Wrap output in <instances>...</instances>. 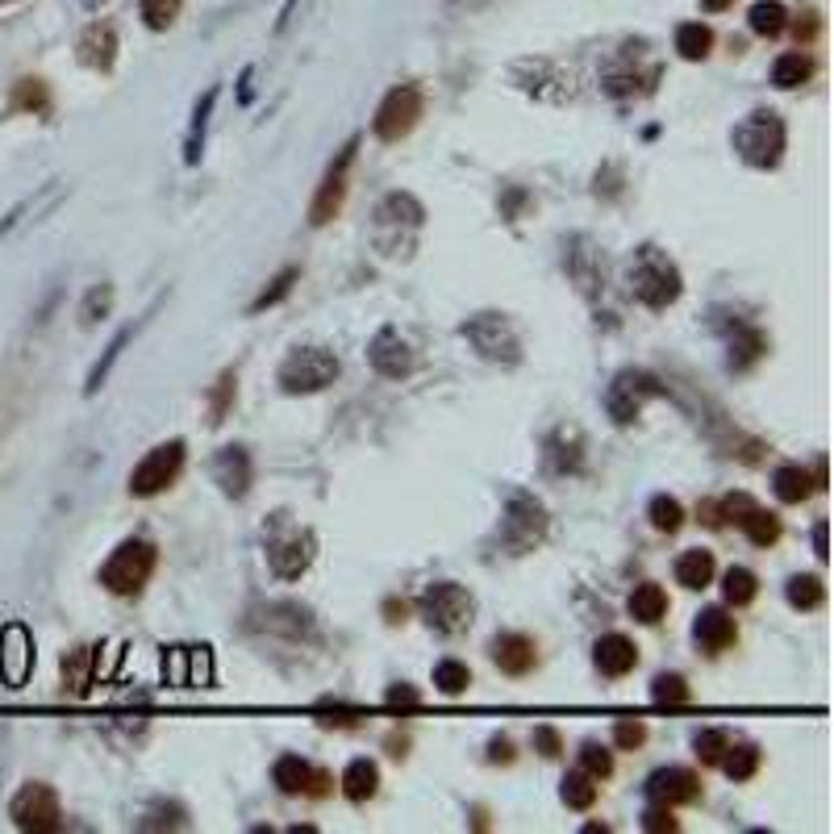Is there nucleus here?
Listing matches in <instances>:
<instances>
[{"label": "nucleus", "instance_id": "nucleus-36", "mask_svg": "<svg viewBox=\"0 0 834 834\" xmlns=\"http://www.w3.org/2000/svg\"><path fill=\"white\" fill-rule=\"evenodd\" d=\"M709 51H713V30H709V25H701V21H685V25L676 30V55L680 59L701 63V59H709Z\"/></svg>", "mask_w": 834, "mask_h": 834}, {"label": "nucleus", "instance_id": "nucleus-56", "mask_svg": "<svg viewBox=\"0 0 834 834\" xmlns=\"http://www.w3.org/2000/svg\"><path fill=\"white\" fill-rule=\"evenodd\" d=\"M489 763H513V743H509L505 734H497L489 743Z\"/></svg>", "mask_w": 834, "mask_h": 834}, {"label": "nucleus", "instance_id": "nucleus-20", "mask_svg": "<svg viewBox=\"0 0 834 834\" xmlns=\"http://www.w3.org/2000/svg\"><path fill=\"white\" fill-rule=\"evenodd\" d=\"M213 480L221 484V492H226V497L242 501V497L251 492V484H254L251 455L242 451V447H221V451L213 455Z\"/></svg>", "mask_w": 834, "mask_h": 834}, {"label": "nucleus", "instance_id": "nucleus-7", "mask_svg": "<svg viewBox=\"0 0 834 834\" xmlns=\"http://www.w3.org/2000/svg\"><path fill=\"white\" fill-rule=\"evenodd\" d=\"M668 397V384L659 380L647 367H622L609 388H605V414L614 417L617 426H635L638 414L647 409V400Z\"/></svg>", "mask_w": 834, "mask_h": 834}, {"label": "nucleus", "instance_id": "nucleus-50", "mask_svg": "<svg viewBox=\"0 0 834 834\" xmlns=\"http://www.w3.org/2000/svg\"><path fill=\"white\" fill-rule=\"evenodd\" d=\"M184 0H143V21L150 30H167L171 21L180 18Z\"/></svg>", "mask_w": 834, "mask_h": 834}, {"label": "nucleus", "instance_id": "nucleus-16", "mask_svg": "<svg viewBox=\"0 0 834 834\" xmlns=\"http://www.w3.org/2000/svg\"><path fill=\"white\" fill-rule=\"evenodd\" d=\"M647 797L659 801V805H692V801H701V776L692 772V768H680V763H671V768H659V772H651L647 776Z\"/></svg>", "mask_w": 834, "mask_h": 834}, {"label": "nucleus", "instance_id": "nucleus-59", "mask_svg": "<svg viewBox=\"0 0 834 834\" xmlns=\"http://www.w3.org/2000/svg\"><path fill=\"white\" fill-rule=\"evenodd\" d=\"M701 4H706L709 13H722V9H730V4H734V0H701Z\"/></svg>", "mask_w": 834, "mask_h": 834}, {"label": "nucleus", "instance_id": "nucleus-12", "mask_svg": "<svg viewBox=\"0 0 834 834\" xmlns=\"http://www.w3.org/2000/svg\"><path fill=\"white\" fill-rule=\"evenodd\" d=\"M9 817L13 826L25 834H55L63 826V810H59V793L51 784H21L18 797L9 801Z\"/></svg>", "mask_w": 834, "mask_h": 834}, {"label": "nucleus", "instance_id": "nucleus-33", "mask_svg": "<svg viewBox=\"0 0 834 834\" xmlns=\"http://www.w3.org/2000/svg\"><path fill=\"white\" fill-rule=\"evenodd\" d=\"M213 105H218V88H209L205 96L197 101V110H192V126H188V146H184V164L197 167L200 164V150H205V126H209V113H213Z\"/></svg>", "mask_w": 834, "mask_h": 834}, {"label": "nucleus", "instance_id": "nucleus-24", "mask_svg": "<svg viewBox=\"0 0 834 834\" xmlns=\"http://www.w3.org/2000/svg\"><path fill=\"white\" fill-rule=\"evenodd\" d=\"M117 59V30L110 21H92L88 30L80 34V63L88 72H110Z\"/></svg>", "mask_w": 834, "mask_h": 834}, {"label": "nucleus", "instance_id": "nucleus-18", "mask_svg": "<svg viewBox=\"0 0 834 834\" xmlns=\"http://www.w3.org/2000/svg\"><path fill=\"white\" fill-rule=\"evenodd\" d=\"M30 668H34V643L25 635V626H4L0 635V676L9 689H21L30 680Z\"/></svg>", "mask_w": 834, "mask_h": 834}, {"label": "nucleus", "instance_id": "nucleus-45", "mask_svg": "<svg viewBox=\"0 0 834 834\" xmlns=\"http://www.w3.org/2000/svg\"><path fill=\"white\" fill-rule=\"evenodd\" d=\"M234 393H238V376L234 372H221V380L213 384V393H209V421H213V426L226 421L230 405H234Z\"/></svg>", "mask_w": 834, "mask_h": 834}, {"label": "nucleus", "instance_id": "nucleus-8", "mask_svg": "<svg viewBox=\"0 0 834 834\" xmlns=\"http://www.w3.org/2000/svg\"><path fill=\"white\" fill-rule=\"evenodd\" d=\"M551 530V518H546V505L530 492H509L505 501V518H501V546L509 555H527L534 546L546 539Z\"/></svg>", "mask_w": 834, "mask_h": 834}, {"label": "nucleus", "instance_id": "nucleus-21", "mask_svg": "<svg viewBox=\"0 0 834 834\" xmlns=\"http://www.w3.org/2000/svg\"><path fill=\"white\" fill-rule=\"evenodd\" d=\"M739 638V626H734V617L726 614L722 605H713V609H701L697 614V622H692V643L701 647L706 655H722L730 643Z\"/></svg>", "mask_w": 834, "mask_h": 834}, {"label": "nucleus", "instance_id": "nucleus-23", "mask_svg": "<svg viewBox=\"0 0 834 834\" xmlns=\"http://www.w3.org/2000/svg\"><path fill=\"white\" fill-rule=\"evenodd\" d=\"M722 334L726 346H730V372H751L763 359V351H768L763 330L747 326V322H730V326H722Z\"/></svg>", "mask_w": 834, "mask_h": 834}, {"label": "nucleus", "instance_id": "nucleus-39", "mask_svg": "<svg viewBox=\"0 0 834 834\" xmlns=\"http://www.w3.org/2000/svg\"><path fill=\"white\" fill-rule=\"evenodd\" d=\"M651 701L655 706H689L692 701V689L685 676H676V671H659L651 680Z\"/></svg>", "mask_w": 834, "mask_h": 834}, {"label": "nucleus", "instance_id": "nucleus-44", "mask_svg": "<svg viewBox=\"0 0 834 834\" xmlns=\"http://www.w3.org/2000/svg\"><path fill=\"white\" fill-rule=\"evenodd\" d=\"M296 280H301V268H284V272L275 275L272 284H268V289H263V292H259V296L251 301V313H263V309L280 305V301H284V296L292 292V284H296Z\"/></svg>", "mask_w": 834, "mask_h": 834}, {"label": "nucleus", "instance_id": "nucleus-1", "mask_svg": "<svg viewBox=\"0 0 834 834\" xmlns=\"http://www.w3.org/2000/svg\"><path fill=\"white\" fill-rule=\"evenodd\" d=\"M426 226V209L421 200L409 197V192H388V197L376 205V218H372V242L376 251L388 254V259H409L417 247V234Z\"/></svg>", "mask_w": 834, "mask_h": 834}, {"label": "nucleus", "instance_id": "nucleus-28", "mask_svg": "<svg viewBox=\"0 0 834 834\" xmlns=\"http://www.w3.org/2000/svg\"><path fill=\"white\" fill-rule=\"evenodd\" d=\"M338 784H343L346 801L363 805V801H372L380 793V768H376V760H351Z\"/></svg>", "mask_w": 834, "mask_h": 834}, {"label": "nucleus", "instance_id": "nucleus-15", "mask_svg": "<svg viewBox=\"0 0 834 834\" xmlns=\"http://www.w3.org/2000/svg\"><path fill=\"white\" fill-rule=\"evenodd\" d=\"M272 780L284 797H330V772L313 768L301 755H280L272 768Z\"/></svg>", "mask_w": 834, "mask_h": 834}, {"label": "nucleus", "instance_id": "nucleus-29", "mask_svg": "<svg viewBox=\"0 0 834 834\" xmlns=\"http://www.w3.org/2000/svg\"><path fill=\"white\" fill-rule=\"evenodd\" d=\"M626 609H630V617L635 622H643V626H655V622H664V614H668V593L659 588V584H638L635 593H630V601H626Z\"/></svg>", "mask_w": 834, "mask_h": 834}, {"label": "nucleus", "instance_id": "nucleus-3", "mask_svg": "<svg viewBox=\"0 0 834 834\" xmlns=\"http://www.w3.org/2000/svg\"><path fill=\"white\" fill-rule=\"evenodd\" d=\"M730 143L739 150V159L747 167H760V171H772L784 159V143H789V129L780 122V113L772 110H755L747 113L743 122L734 126Z\"/></svg>", "mask_w": 834, "mask_h": 834}, {"label": "nucleus", "instance_id": "nucleus-5", "mask_svg": "<svg viewBox=\"0 0 834 834\" xmlns=\"http://www.w3.org/2000/svg\"><path fill=\"white\" fill-rule=\"evenodd\" d=\"M159 567V546L150 539H126L101 567V584L113 597H138Z\"/></svg>", "mask_w": 834, "mask_h": 834}, {"label": "nucleus", "instance_id": "nucleus-19", "mask_svg": "<svg viewBox=\"0 0 834 834\" xmlns=\"http://www.w3.org/2000/svg\"><path fill=\"white\" fill-rule=\"evenodd\" d=\"M492 664L505 671V676H530L534 664H539V647L530 635H518V630H501L492 638Z\"/></svg>", "mask_w": 834, "mask_h": 834}, {"label": "nucleus", "instance_id": "nucleus-38", "mask_svg": "<svg viewBox=\"0 0 834 834\" xmlns=\"http://www.w3.org/2000/svg\"><path fill=\"white\" fill-rule=\"evenodd\" d=\"M810 75H814V59L801 55V51H789V55H780L776 63H772V84L784 92L810 84Z\"/></svg>", "mask_w": 834, "mask_h": 834}, {"label": "nucleus", "instance_id": "nucleus-35", "mask_svg": "<svg viewBox=\"0 0 834 834\" xmlns=\"http://www.w3.org/2000/svg\"><path fill=\"white\" fill-rule=\"evenodd\" d=\"M760 747L755 743H726L722 760H718V768H722L730 780H751L755 772H760Z\"/></svg>", "mask_w": 834, "mask_h": 834}, {"label": "nucleus", "instance_id": "nucleus-43", "mask_svg": "<svg viewBox=\"0 0 834 834\" xmlns=\"http://www.w3.org/2000/svg\"><path fill=\"white\" fill-rule=\"evenodd\" d=\"M134 334H138V326H126V330H122V334H117V338H113L110 346H105V359H101V363H96V367H92V372H88V384H84V393H96L101 384L110 380L113 363L122 359V351H126V343H129V338H134Z\"/></svg>", "mask_w": 834, "mask_h": 834}, {"label": "nucleus", "instance_id": "nucleus-17", "mask_svg": "<svg viewBox=\"0 0 834 834\" xmlns=\"http://www.w3.org/2000/svg\"><path fill=\"white\" fill-rule=\"evenodd\" d=\"M367 363L380 372L384 380H405L409 372L417 367V359H414V346L405 343L400 338L397 330L393 326H384L372 343H367Z\"/></svg>", "mask_w": 834, "mask_h": 834}, {"label": "nucleus", "instance_id": "nucleus-58", "mask_svg": "<svg viewBox=\"0 0 834 834\" xmlns=\"http://www.w3.org/2000/svg\"><path fill=\"white\" fill-rule=\"evenodd\" d=\"M384 614H388V622L397 626V622H405V614H409V605H405V601H388V605H384Z\"/></svg>", "mask_w": 834, "mask_h": 834}, {"label": "nucleus", "instance_id": "nucleus-52", "mask_svg": "<svg viewBox=\"0 0 834 834\" xmlns=\"http://www.w3.org/2000/svg\"><path fill=\"white\" fill-rule=\"evenodd\" d=\"M614 743L622 747V751H635V747L647 743V726L638 722V718H617V722H614Z\"/></svg>", "mask_w": 834, "mask_h": 834}, {"label": "nucleus", "instance_id": "nucleus-42", "mask_svg": "<svg viewBox=\"0 0 834 834\" xmlns=\"http://www.w3.org/2000/svg\"><path fill=\"white\" fill-rule=\"evenodd\" d=\"M468 685H472L468 664H459V659H442V664H435V689L442 692V697H463Z\"/></svg>", "mask_w": 834, "mask_h": 834}, {"label": "nucleus", "instance_id": "nucleus-31", "mask_svg": "<svg viewBox=\"0 0 834 834\" xmlns=\"http://www.w3.org/2000/svg\"><path fill=\"white\" fill-rule=\"evenodd\" d=\"M755 593H760V576H755L751 567H743V563L726 567V576H722V597H726V605L743 609V605H751V601H755Z\"/></svg>", "mask_w": 834, "mask_h": 834}, {"label": "nucleus", "instance_id": "nucleus-2", "mask_svg": "<svg viewBox=\"0 0 834 834\" xmlns=\"http://www.w3.org/2000/svg\"><path fill=\"white\" fill-rule=\"evenodd\" d=\"M680 292H685V275L668 254L659 247H638L630 259V296L659 313V309L676 305Z\"/></svg>", "mask_w": 834, "mask_h": 834}, {"label": "nucleus", "instance_id": "nucleus-61", "mask_svg": "<svg viewBox=\"0 0 834 834\" xmlns=\"http://www.w3.org/2000/svg\"><path fill=\"white\" fill-rule=\"evenodd\" d=\"M0 4H4V0H0Z\"/></svg>", "mask_w": 834, "mask_h": 834}, {"label": "nucleus", "instance_id": "nucleus-26", "mask_svg": "<svg viewBox=\"0 0 834 834\" xmlns=\"http://www.w3.org/2000/svg\"><path fill=\"white\" fill-rule=\"evenodd\" d=\"M96 651L101 647H75V651L63 655V692L67 697H88L92 680H96Z\"/></svg>", "mask_w": 834, "mask_h": 834}, {"label": "nucleus", "instance_id": "nucleus-51", "mask_svg": "<svg viewBox=\"0 0 834 834\" xmlns=\"http://www.w3.org/2000/svg\"><path fill=\"white\" fill-rule=\"evenodd\" d=\"M755 509V497H747V492H730V497H722L718 501V518H722V527L730 522V527H743V518Z\"/></svg>", "mask_w": 834, "mask_h": 834}, {"label": "nucleus", "instance_id": "nucleus-57", "mask_svg": "<svg viewBox=\"0 0 834 834\" xmlns=\"http://www.w3.org/2000/svg\"><path fill=\"white\" fill-rule=\"evenodd\" d=\"M814 555L822 563L831 560V546H826V522H817V527H814Z\"/></svg>", "mask_w": 834, "mask_h": 834}, {"label": "nucleus", "instance_id": "nucleus-40", "mask_svg": "<svg viewBox=\"0 0 834 834\" xmlns=\"http://www.w3.org/2000/svg\"><path fill=\"white\" fill-rule=\"evenodd\" d=\"M647 518H651V527L659 534H676V530L685 527V505L676 497H668V492H659V497H651V505H647Z\"/></svg>", "mask_w": 834, "mask_h": 834}, {"label": "nucleus", "instance_id": "nucleus-32", "mask_svg": "<svg viewBox=\"0 0 834 834\" xmlns=\"http://www.w3.org/2000/svg\"><path fill=\"white\" fill-rule=\"evenodd\" d=\"M597 793H601V780H593L584 768L567 772L560 784V797L567 810H593V805H597Z\"/></svg>", "mask_w": 834, "mask_h": 834}, {"label": "nucleus", "instance_id": "nucleus-22", "mask_svg": "<svg viewBox=\"0 0 834 834\" xmlns=\"http://www.w3.org/2000/svg\"><path fill=\"white\" fill-rule=\"evenodd\" d=\"M593 664L601 668V676H626V671L638 668V647L630 635H622V630H609V635L597 638V647H593Z\"/></svg>", "mask_w": 834, "mask_h": 834}, {"label": "nucleus", "instance_id": "nucleus-9", "mask_svg": "<svg viewBox=\"0 0 834 834\" xmlns=\"http://www.w3.org/2000/svg\"><path fill=\"white\" fill-rule=\"evenodd\" d=\"M417 609H421V617L430 622V630H438V635H463L476 617V597L463 584L438 581L421 593Z\"/></svg>", "mask_w": 834, "mask_h": 834}, {"label": "nucleus", "instance_id": "nucleus-14", "mask_svg": "<svg viewBox=\"0 0 834 834\" xmlns=\"http://www.w3.org/2000/svg\"><path fill=\"white\" fill-rule=\"evenodd\" d=\"M355 155H359V138H351V143L334 155V164L326 167V176H322L317 192H313V205H309V226H330V221L338 218V209H343V200H346V180H351V167H355Z\"/></svg>", "mask_w": 834, "mask_h": 834}, {"label": "nucleus", "instance_id": "nucleus-13", "mask_svg": "<svg viewBox=\"0 0 834 834\" xmlns=\"http://www.w3.org/2000/svg\"><path fill=\"white\" fill-rule=\"evenodd\" d=\"M421 110H426L421 88H414V84H397V88L380 101L376 117H372V134H376L380 143H400V138L421 122Z\"/></svg>", "mask_w": 834, "mask_h": 834}, {"label": "nucleus", "instance_id": "nucleus-27", "mask_svg": "<svg viewBox=\"0 0 834 834\" xmlns=\"http://www.w3.org/2000/svg\"><path fill=\"white\" fill-rule=\"evenodd\" d=\"M713 576H718V563H713V551H706V546H692V551H685V555L676 560V581L685 584L689 593L709 588Z\"/></svg>", "mask_w": 834, "mask_h": 834}, {"label": "nucleus", "instance_id": "nucleus-53", "mask_svg": "<svg viewBox=\"0 0 834 834\" xmlns=\"http://www.w3.org/2000/svg\"><path fill=\"white\" fill-rule=\"evenodd\" d=\"M643 831H651V834H664V831H680V822H676V814H671V805H659L655 801L651 810L643 814Z\"/></svg>", "mask_w": 834, "mask_h": 834}, {"label": "nucleus", "instance_id": "nucleus-60", "mask_svg": "<svg viewBox=\"0 0 834 834\" xmlns=\"http://www.w3.org/2000/svg\"><path fill=\"white\" fill-rule=\"evenodd\" d=\"M88 4H101V0H88Z\"/></svg>", "mask_w": 834, "mask_h": 834}, {"label": "nucleus", "instance_id": "nucleus-11", "mask_svg": "<svg viewBox=\"0 0 834 834\" xmlns=\"http://www.w3.org/2000/svg\"><path fill=\"white\" fill-rule=\"evenodd\" d=\"M184 455H188L184 438H171V442H159L155 451H146L129 472V492L134 497H159L164 489H171L184 472Z\"/></svg>", "mask_w": 834, "mask_h": 834}, {"label": "nucleus", "instance_id": "nucleus-55", "mask_svg": "<svg viewBox=\"0 0 834 834\" xmlns=\"http://www.w3.org/2000/svg\"><path fill=\"white\" fill-rule=\"evenodd\" d=\"M384 706L388 709H417L421 706V692H417L414 685H393V689L384 692Z\"/></svg>", "mask_w": 834, "mask_h": 834}, {"label": "nucleus", "instance_id": "nucleus-30", "mask_svg": "<svg viewBox=\"0 0 834 834\" xmlns=\"http://www.w3.org/2000/svg\"><path fill=\"white\" fill-rule=\"evenodd\" d=\"M772 489H776V497L784 505H801L814 492V476H810V468H801V463H784L772 476Z\"/></svg>", "mask_w": 834, "mask_h": 834}, {"label": "nucleus", "instance_id": "nucleus-46", "mask_svg": "<svg viewBox=\"0 0 834 834\" xmlns=\"http://www.w3.org/2000/svg\"><path fill=\"white\" fill-rule=\"evenodd\" d=\"M13 110H30V113H46L51 110V92L42 80H21L13 88Z\"/></svg>", "mask_w": 834, "mask_h": 834}, {"label": "nucleus", "instance_id": "nucleus-6", "mask_svg": "<svg viewBox=\"0 0 834 834\" xmlns=\"http://www.w3.org/2000/svg\"><path fill=\"white\" fill-rule=\"evenodd\" d=\"M338 372H343V363H338L334 351H326V346H296V351L284 355L275 380H280V388L289 397H309V393L330 388V384L338 380Z\"/></svg>", "mask_w": 834, "mask_h": 834}, {"label": "nucleus", "instance_id": "nucleus-10", "mask_svg": "<svg viewBox=\"0 0 834 834\" xmlns=\"http://www.w3.org/2000/svg\"><path fill=\"white\" fill-rule=\"evenodd\" d=\"M459 334L476 346L480 359L501 363V367H518L522 363V338H518V330H513V322H509L505 313H476V317H468L459 326Z\"/></svg>", "mask_w": 834, "mask_h": 834}, {"label": "nucleus", "instance_id": "nucleus-47", "mask_svg": "<svg viewBox=\"0 0 834 834\" xmlns=\"http://www.w3.org/2000/svg\"><path fill=\"white\" fill-rule=\"evenodd\" d=\"M726 743H730L726 730H697V734H692V751H697V760L706 763V768H718Z\"/></svg>", "mask_w": 834, "mask_h": 834}, {"label": "nucleus", "instance_id": "nucleus-48", "mask_svg": "<svg viewBox=\"0 0 834 834\" xmlns=\"http://www.w3.org/2000/svg\"><path fill=\"white\" fill-rule=\"evenodd\" d=\"M113 309V284H101V289H92L88 296H84V305H80V322L84 326H96V322H105Z\"/></svg>", "mask_w": 834, "mask_h": 834}, {"label": "nucleus", "instance_id": "nucleus-25", "mask_svg": "<svg viewBox=\"0 0 834 834\" xmlns=\"http://www.w3.org/2000/svg\"><path fill=\"white\" fill-rule=\"evenodd\" d=\"M546 468H551L555 476L581 472V468H584V438H581V430H567V426H560L555 435L546 438Z\"/></svg>", "mask_w": 834, "mask_h": 834}, {"label": "nucleus", "instance_id": "nucleus-37", "mask_svg": "<svg viewBox=\"0 0 834 834\" xmlns=\"http://www.w3.org/2000/svg\"><path fill=\"white\" fill-rule=\"evenodd\" d=\"M784 601L793 605V609H801V614H810V609H822L826 605V584H822V576H793V581L784 584Z\"/></svg>", "mask_w": 834, "mask_h": 834}, {"label": "nucleus", "instance_id": "nucleus-54", "mask_svg": "<svg viewBox=\"0 0 834 834\" xmlns=\"http://www.w3.org/2000/svg\"><path fill=\"white\" fill-rule=\"evenodd\" d=\"M534 751H539L543 760H560L563 755L560 730H555V726H539V730H534Z\"/></svg>", "mask_w": 834, "mask_h": 834}, {"label": "nucleus", "instance_id": "nucleus-41", "mask_svg": "<svg viewBox=\"0 0 834 834\" xmlns=\"http://www.w3.org/2000/svg\"><path fill=\"white\" fill-rule=\"evenodd\" d=\"M751 539L755 546H772V543H780V518L776 513H768L763 505H755L751 513L743 518V527H739Z\"/></svg>", "mask_w": 834, "mask_h": 834}, {"label": "nucleus", "instance_id": "nucleus-34", "mask_svg": "<svg viewBox=\"0 0 834 834\" xmlns=\"http://www.w3.org/2000/svg\"><path fill=\"white\" fill-rule=\"evenodd\" d=\"M747 21H751V34L780 38L784 30H789V9H784L780 0H755L751 13H747Z\"/></svg>", "mask_w": 834, "mask_h": 834}, {"label": "nucleus", "instance_id": "nucleus-4", "mask_svg": "<svg viewBox=\"0 0 834 834\" xmlns=\"http://www.w3.org/2000/svg\"><path fill=\"white\" fill-rule=\"evenodd\" d=\"M263 539H268V563L280 581H301L313 563V551H317V539L313 530L296 527L289 513H272L268 527H263Z\"/></svg>", "mask_w": 834, "mask_h": 834}, {"label": "nucleus", "instance_id": "nucleus-49", "mask_svg": "<svg viewBox=\"0 0 834 834\" xmlns=\"http://www.w3.org/2000/svg\"><path fill=\"white\" fill-rule=\"evenodd\" d=\"M581 768L593 780H609V776H614V755H609L601 743H584L581 747Z\"/></svg>", "mask_w": 834, "mask_h": 834}]
</instances>
